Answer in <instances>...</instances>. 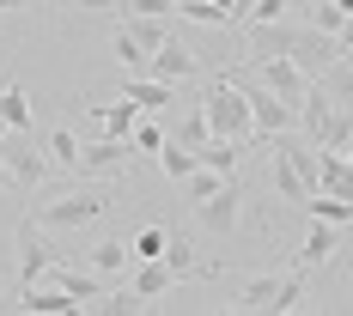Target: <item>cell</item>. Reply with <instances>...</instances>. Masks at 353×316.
<instances>
[{"mask_svg":"<svg viewBox=\"0 0 353 316\" xmlns=\"http://www.w3.org/2000/svg\"><path fill=\"white\" fill-rule=\"evenodd\" d=\"M104 213H110V189L92 176L85 189H55V195H43V201L31 207V219H37V225H49V231L61 238V231H85V225H98Z\"/></svg>","mask_w":353,"mask_h":316,"instance_id":"6da1fadb","label":"cell"},{"mask_svg":"<svg viewBox=\"0 0 353 316\" xmlns=\"http://www.w3.org/2000/svg\"><path fill=\"white\" fill-rule=\"evenodd\" d=\"M201 109H208V128H213V134H225V140H244V146L262 140V134H256V116H250V98L232 85V73H213V79H208Z\"/></svg>","mask_w":353,"mask_h":316,"instance_id":"7a4b0ae2","label":"cell"},{"mask_svg":"<svg viewBox=\"0 0 353 316\" xmlns=\"http://www.w3.org/2000/svg\"><path fill=\"white\" fill-rule=\"evenodd\" d=\"M12 249H19V286H37V280H49L61 262H73L68 249L55 244V231H49V225H37L31 213L19 219V231H12Z\"/></svg>","mask_w":353,"mask_h":316,"instance_id":"3957f363","label":"cell"},{"mask_svg":"<svg viewBox=\"0 0 353 316\" xmlns=\"http://www.w3.org/2000/svg\"><path fill=\"white\" fill-rule=\"evenodd\" d=\"M299 134L311 146H335V152H341V146L353 140V109H335V98H329L323 85H311L305 104H299Z\"/></svg>","mask_w":353,"mask_h":316,"instance_id":"277c9868","label":"cell"},{"mask_svg":"<svg viewBox=\"0 0 353 316\" xmlns=\"http://www.w3.org/2000/svg\"><path fill=\"white\" fill-rule=\"evenodd\" d=\"M232 85L250 98V116H256V134H262V140H274V134H292V128H299V109L286 104V98H274V92L256 79V67H232Z\"/></svg>","mask_w":353,"mask_h":316,"instance_id":"5b68a950","label":"cell"},{"mask_svg":"<svg viewBox=\"0 0 353 316\" xmlns=\"http://www.w3.org/2000/svg\"><path fill=\"white\" fill-rule=\"evenodd\" d=\"M0 158H6V171H12V189H43L49 171H55L31 128H6V134H0Z\"/></svg>","mask_w":353,"mask_h":316,"instance_id":"8992f818","label":"cell"},{"mask_svg":"<svg viewBox=\"0 0 353 316\" xmlns=\"http://www.w3.org/2000/svg\"><path fill=\"white\" fill-rule=\"evenodd\" d=\"M250 67H256V79H262V85H268L274 98H286V104H292V109L305 104V92L317 85V79H311V73L299 67L292 55H262V61H250Z\"/></svg>","mask_w":353,"mask_h":316,"instance_id":"52a82bcc","label":"cell"},{"mask_svg":"<svg viewBox=\"0 0 353 316\" xmlns=\"http://www.w3.org/2000/svg\"><path fill=\"white\" fill-rule=\"evenodd\" d=\"M128 158H141L134 152V140H116V134H104V140H92V146H79V171L85 176H98V182H116V176L128 171Z\"/></svg>","mask_w":353,"mask_h":316,"instance_id":"ba28073f","label":"cell"},{"mask_svg":"<svg viewBox=\"0 0 353 316\" xmlns=\"http://www.w3.org/2000/svg\"><path fill=\"white\" fill-rule=\"evenodd\" d=\"M238 207H244V195H238V182L225 176V189H219V195H208V201L195 207V219L208 225L213 238H232V231L244 225V213H238Z\"/></svg>","mask_w":353,"mask_h":316,"instance_id":"9c48e42d","label":"cell"},{"mask_svg":"<svg viewBox=\"0 0 353 316\" xmlns=\"http://www.w3.org/2000/svg\"><path fill=\"white\" fill-rule=\"evenodd\" d=\"M292 61L305 73H323V67H335L341 61V43L329 31H317V25H299V43H292Z\"/></svg>","mask_w":353,"mask_h":316,"instance_id":"30bf717a","label":"cell"},{"mask_svg":"<svg viewBox=\"0 0 353 316\" xmlns=\"http://www.w3.org/2000/svg\"><path fill=\"white\" fill-rule=\"evenodd\" d=\"M122 98L141 109V116H159V109H171L176 85H171V79H159V73H128V79H122Z\"/></svg>","mask_w":353,"mask_h":316,"instance_id":"8fae6325","label":"cell"},{"mask_svg":"<svg viewBox=\"0 0 353 316\" xmlns=\"http://www.w3.org/2000/svg\"><path fill=\"white\" fill-rule=\"evenodd\" d=\"M146 73H159V79H171V85H183V79H201V55H189L176 36H165L159 49H152V61H146Z\"/></svg>","mask_w":353,"mask_h":316,"instance_id":"7c38bea8","label":"cell"},{"mask_svg":"<svg viewBox=\"0 0 353 316\" xmlns=\"http://www.w3.org/2000/svg\"><path fill=\"white\" fill-rule=\"evenodd\" d=\"M250 61H262V55H292V43H299V25H286V19H274V25H262V19H250Z\"/></svg>","mask_w":353,"mask_h":316,"instance_id":"4fadbf2b","label":"cell"},{"mask_svg":"<svg viewBox=\"0 0 353 316\" xmlns=\"http://www.w3.org/2000/svg\"><path fill=\"white\" fill-rule=\"evenodd\" d=\"M19 310H31V316H73L79 304H73L55 280H37V286H19Z\"/></svg>","mask_w":353,"mask_h":316,"instance_id":"5bb4252c","label":"cell"},{"mask_svg":"<svg viewBox=\"0 0 353 316\" xmlns=\"http://www.w3.org/2000/svg\"><path fill=\"white\" fill-rule=\"evenodd\" d=\"M79 262H85L92 274H104V280L116 286L122 274H128V268H134V244H116V238H110V244H92L85 255H79Z\"/></svg>","mask_w":353,"mask_h":316,"instance_id":"9a60e30c","label":"cell"},{"mask_svg":"<svg viewBox=\"0 0 353 316\" xmlns=\"http://www.w3.org/2000/svg\"><path fill=\"white\" fill-rule=\"evenodd\" d=\"M165 262H171L176 280H213V274H219V262L195 255V244H189V238H176V231H171V244H165Z\"/></svg>","mask_w":353,"mask_h":316,"instance_id":"2e32d148","label":"cell"},{"mask_svg":"<svg viewBox=\"0 0 353 316\" xmlns=\"http://www.w3.org/2000/svg\"><path fill=\"white\" fill-rule=\"evenodd\" d=\"M128 286L152 304V298H165V292L176 286V274H171V262H165V255H152V262H134V268H128Z\"/></svg>","mask_w":353,"mask_h":316,"instance_id":"e0dca14e","label":"cell"},{"mask_svg":"<svg viewBox=\"0 0 353 316\" xmlns=\"http://www.w3.org/2000/svg\"><path fill=\"white\" fill-rule=\"evenodd\" d=\"M317 189H329V195H341V201H353V158H347V152L323 146V165H317Z\"/></svg>","mask_w":353,"mask_h":316,"instance_id":"ac0fdd59","label":"cell"},{"mask_svg":"<svg viewBox=\"0 0 353 316\" xmlns=\"http://www.w3.org/2000/svg\"><path fill=\"white\" fill-rule=\"evenodd\" d=\"M335 249H341V225H323V219H311V231H305V249H299V268H323Z\"/></svg>","mask_w":353,"mask_h":316,"instance_id":"d6986e66","label":"cell"},{"mask_svg":"<svg viewBox=\"0 0 353 316\" xmlns=\"http://www.w3.org/2000/svg\"><path fill=\"white\" fill-rule=\"evenodd\" d=\"M110 55H116V67H122V73H146V61H152V49H146L128 25H116V31H110Z\"/></svg>","mask_w":353,"mask_h":316,"instance_id":"ffe728a7","label":"cell"},{"mask_svg":"<svg viewBox=\"0 0 353 316\" xmlns=\"http://www.w3.org/2000/svg\"><path fill=\"white\" fill-rule=\"evenodd\" d=\"M274 298H281V274H256V280L232 298V310H262V316H274Z\"/></svg>","mask_w":353,"mask_h":316,"instance_id":"44dd1931","label":"cell"},{"mask_svg":"<svg viewBox=\"0 0 353 316\" xmlns=\"http://www.w3.org/2000/svg\"><path fill=\"white\" fill-rule=\"evenodd\" d=\"M299 213H311V219H323V225H341V231L353 225V201H341V195H329V189H317V195H311V201H305Z\"/></svg>","mask_w":353,"mask_h":316,"instance_id":"7402d4cb","label":"cell"},{"mask_svg":"<svg viewBox=\"0 0 353 316\" xmlns=\"http://www.w3.org/2000/svg\"><path fill=\"white\" fill-rule=\"evenodd\" d=\"M195 165H201V152H195V146H183V140H171V134H165V146H159V171L171 176V182H183V176L195 171Z\"/></svg>","mask_w":353,"mask_h":316,"instance_id":"603a6c76","label":"cell"},{"mask_svg":"<svg viewBox=\"0 0 353 316\" xmlns=\"http://www.w3.org/2000/svg\"><path fill=\"white\" fill-rule=\"evenodd\" d=\"M85 310H98V316H134V310H146V298L134 292V286H110L104 298H92Z\"/></svg>","mask_w":353,"mask_h":316,"instance_id":"cb8c5ba5","label":"cell"},{"mask_svg":"<svg viewBox=\"0 0 353 316\" xmlns=\"http://www.w3.org/2000/svg\"><path fill=\"white\" fill-rule=\"evenodd\" d=\"M43 152H49L55 171H79V140H73V128H49V134H43Z\"/></svg>","mask_w":353,"mask_h":316,"instance_id":"d4e9b609","label":"cell"},{"mask_svg":"<svg viewBox=\"0 0 353 316\" xmlns=\"http://www.w3.org/2000/svg\"><path fill=\"white\" fill-rule=\"evenodd\" d=\"M176 189H183V195H189V207H201V201H208V195H219V189H225V176L213 171V165H195V171L183 176V182H176Z\"/></svg>","mask_w":353,"mask_h":316,"instance_id":"484cf974","label":"cell"},{"mask_svg":"<svg viewBox=\"0 0 353 316\" xmlns=\"http://www.w3.org/2000/svg\"><path fill=\"white\" fill-rule=\"evenodd\" d=\"M274 189H281V201H286V207H305V201H311V189H305V176L292 171V165H286L281 152H274Z\"/></svg>","mask_w":353,"mask_h":316,"instance_id":"4316f807","label":"cell"},{"mask_svg":"<svg viewBox=\"0 0 353 316\" xmlns=\"http://www.w3.org/2000/svg\"><path fill=\"white\" fill-rule=\"evenodd\" d=\"M238 152H244V140H225V134H213V140L201 146V165H213L219 176H232V171H238Z\"/></svg>","mask_w":353,"mask_h":316,"instance_id":"83f0119b","label":"cell"},{"mask_svg":"<svg viewBox=\"0 0 353 316\" xmlns=\"http://www.w3.org/2000/svg\"><path fill=\"white\" fill-rule=\"evenodd\" d=\"M0 116H6V128H31V92H25L19 79L0 92Z\"/></svg>","mask_w":353,"mask_h":316,"instance_id":"f1b7e54d","label":"cell"},{"mask_svg":"<svg viewBox=\"0 0 353 316\" xmlns=\"http://www.w3.org/2000/svg\"><path fill=\"white\" fill-rule=\"evenodd\" d=\"M98 122H104V134H116V140H128V134H134V122H141V109L128 104V98H116L110 109H98Z\"/></svg>","mask_w":353,"mask_h":316,"instance_id":"f546056e","label":"cell"},{"mask_svg":"<svg viewBox=\"0 0 353 316\" xmlns=\"http://www.w3.org/2000/svg\"><path fill=\"white\" fill-rule=\"evenodd\" d=\"M347 12H353V0H317V6H311V12H305V25H317V31H341V25H347Z\"/></svg>","mask_w":353,"mask_h":316,"instance_id":"4dcf8cb0","label":"cell"},{"mask_svg":"<svg viewBox=\"0 0 353 316\" xmlns=\"http://www.w3.org/2000/svg\"><path fill=\"white\" fill-rule=\"evenodd\" d=\"M171 140H183V146H195V152H201V146L213 140V128H208V109H189V116H183V122L171 128Z\"/></svg>","mask_w":353,"mask_h":316,"instance_id":"1f68e13d","label":"cell"},{"mask_svg":"<svg viewBox=\"0 0 353 316\" xmlns=\"http://www.w3.org/2000/svg\"><path fill=\"white\" fill-rule=\"evenodd\" d=\"M122 25H128V31L141 36L146 49H159V43H165V36H171V31H165V19H159V12H128V19H122Z\"/></svg>","mask_w":353,"mask_h":316,"instance_id":"d6a6232c","label":"cell"},{"mask_svg":"<svg viewBox=\"0 0 353 316\" xmlns=\"http://www.w3.org/2000/svg\"><path fill=\"white\" fill-rule=\"evenodd\" d=\"M171 244V225H146L141 238H134V262H152V255H165Z\"/></svg>","mask_w":353,"mask_h":316,"instance_id":"836d02e7","label":"cell"},{"mask_svg":"<svg viewBox=\"0 0 353 316\" xmlns=\"http://www.w3.org/2000/svg\"><path fill=\"white\" fill-rule=\"evenodd\" d=\"M128 140H134V152H159V146H165V128H159V116H141Z\"/></svg>","mask_w":353,"mask_h":316,"instance_id":"e575fe53","label":"cell"},{"mask_svg":"<svg viewBox=\"0 0 353 316\" xmlns=\"http://www.w3.org/2000/svg\"><path fill=\"white\" fill-rule=\"evenodd\" d=\"M286 12H292V0H256V6H250V19H262V25H274Z\"/></svg>","mask_w":353,"mask_h":316,"instance_id":"d590c367","label":"cell"},{"mask_svg":"<svg viewBox=\"0 0 353 316\" xmlns=\"http://www.w3.org/2000/svg\"><path fill=\"white\" fill-rule=\"evenodd\" d=\"M122 12H159L165 19V12H176V0H122Z\"/></svg>","mask_w":353,"mask_h":316,"instance_id":"8d00e7d4","label":"cell"},{"mask_svg":"<svg viewBox=\"0 0 353 316\" xmlns=\"http://www.w3.org/2000/svg\"><path fill=\"white\" fill-rule=\"evenodd\" d=\"M335 43H341V55H353V12H347V25L335 31Z\"/></svg>","mask_w":353,"mask_h":316,"instance_id":"74e56055","label":"cell"},{"mask_svg":"<svg viewBox=\"0 0 353 316\" xmlns=\"http://www.w3.org/2000/svg\"><path fill=\"white\" fill-rule=\"evenodd\" d=\"M0 189H12V171H6V158H0Z\"/></svg>","mask_w":353,"mask_h":316,"instance_id":"f35d334b","label":"cell"},{"mask_svg":"<svg viewBox=\"0 0 353 316\" xmlns=\"http://www.w3.org/2000/svg\"><path fill=\"white\" fill-rule=\"evenodd\" d=\"M341 61H347V92H353V55H341Z\"/></svg>","mask_w":353,"mask_h":316,"instance_id":"ab89813d","label":"cell"},{"mask_svg":"<svg viewBox=\"0 0 353 316\" xmlns=\"http://www.w3.org/2000/svg\"><path fill=\"white\" fill-rule=\"evenodd\" d=\"M0 12H19V0H0Z\"/></svg>","mask_w":353,"mask_h":316,"instance_id":"60d3db41","label":"cell"},{"mask_svg":"<svg viewBox=\"0 0 353 316\" xmlns=\"http://www.w3.org/2000/svg\"><path fill=\"white\" fill-rule=\"evenodd\" d=\"M341 152H347V158H353V140H347V146H341Z\"/></svg>","mask_w":353,"mask_h":316,"instance_id":"b9f144b4","label":"cell"},{"mask_svg":"<svg viewBox=\"0 0 353 316\" xmlns=\"http://www.w3.org/2000/svg\"><path fill=\"white\" fill-rule=\"evenodd\" d=\"M0 134H6V116H0Z\"/></svg>","mask_w":353,"mask_h":316,"instance_id":"7bdbcfd3","label":"cell"},{"mask_svg":"<svg viewBox=\"0 0 353 316\" xmlns=\"http://www.w3.org/2000/svg\"><path fill=\"white\" fill-rule=\"evenodd\" d=\"M292 6H305V0H292Z\"/></svg>","mask_w":353,"mask_h":316,"instance_id":"ee69618b","label":"cell"}]
</instances>
